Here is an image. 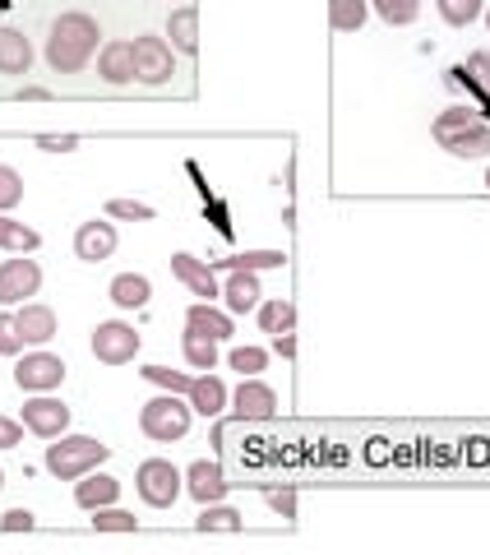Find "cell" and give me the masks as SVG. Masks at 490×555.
Segmentation results:
<instances>
[{
    "label": "cell",
    "mask_w": 490,
    "mask_h": 555,
    "mask_svg": "<svg viewBox=\"0 0 490 555\" xmlns=\"http://www.w3.org/2000/svg\"><path fill=\"white\" fill-rule=\"evenodd\" d=\"M134 524H139V518L130 509H116V505L93 509V528L98 532H134Z\"/></svg>",
    "instance_id": "cell-35"
},
{
    "label": "cell",
    "mask_w": 490,
    "mask_h": 555,
    "mask_svg": "<svg viewBox=\"0 0 490 555\" xmlns=\"http://www.w3.org/2000/svg\"><path fill=\"white\" fill-rule=\"evenodd\" d=\"M139 343L144 338H139L134 324H126V320H107V324L93 328V357L102 366H130L139 357Z\"/></svg>",
    "instance_id": "cell-5"
},
{
    "label": "cell",
    "mask_w": 490,
    "mask_h": 555,
    "mask_svg": "<svg viewBox=\"0 0 490 555\" xmlns=\"http://www.w3.org/2000/svg\"><path fill=\"white\" fill-rule=\"evenodd\" d=\"M486 28H490V5H486Z\"/></svg>",
    "instance_id": "cell-47"
},
{
    "label": "cell",
    "mask_w": 490,
    "mask_h": 555,
    "mask_svg": "<svg viewBox=\"0 0 490 555\" xmlns=\"http://www.w3.org/2000/svg\"><path fill=\"white\" fill-rule=\"evenodd\" d=\"M486 185H490V171H486Z\"/></svg>",
    "instance_id": "cell-48"
},
{
    "label": "cell",
    "mask_w": 490,
    "mask_h": 555,
    "mask_svg": "<svg viewBox=\"0 0 490 555\" xmlns=\"http://www.w3.org/2000/svg\"><path fill=\"white\" fill-rule=\"evenodd\" d=\"M167 38H171V51H181V56H195V51H199V10L195 5L171 10Z\"/></svg>",
    "instance_id": "cell-22"
},
{
    "label": "cell",
    "mask_w": 490,
    "mask_h": 555,
    "mask_svg": "<svg viewBox=\"0 0 490 555\" xmlns=\"http://www.w3.org/2000/svg\"><path fill=\"white\" fill-rule=\"evenodd\" d=\"M61 379H65V361L51 352H28L14 366V385L24 393H51V389H61Z\"/></svg>",
    "instance_id": "cell-8"
},
{
    "label": "cell",
    "mask_w": 490,
    "mask_h": 555,
    "mask_svg": "<svg viewBox=\"0 0 490 555\" xmlns=\"http://www.w3.org/2000/svg\"><path fill=\"white\" fill-rule=\"evenodd\" d=\"M273 343H278V352H283V357H296V338L292 334H278Z\"/></svg>",
    "instance_id": "cell-44"
},
{
    "label": "cell",
    "mask_w": 490,
    "mask_h": 555,
    "mask_svg": "<svg viewBox=\"0 0 490 555\" xmlns=\"http://www.w3.org/2000/svg\"><path fill=\"white\" fill-rule=\"evenodd\" d=\"M171 273L181 278V283L195 292V297H204V301H214V297H222V287H218V273L204 264V259H195V255H185V250H177L171 255Z\"/></svg>",
    "instance_id": "cell-14"
},
{
    "label": "cell",
    "mask_w": 490,
    "mask_h": 555,
    "mask_svg": "<svg viewBox=\"0 0 490 555\" xmlns=\"http://www.w3.org/2000/svg\"><path fill=\"white\" fill-rule=\"evenodd\" d=\"M227 361H232V371H241V379H245V375H259L269 366V352H265V347H236Z\"/></svg>",
    "instance_id": "cell-37"
},
{
    "label": "cell",
    "mask_w": 490,
    "mask_h": 555,
    "mask_svg": "<svg viewBox=\"0 0 490 555\" xmlns=\"http://www.w3.org/2000/svg\"><path fill=\"white\" fill-rule=\"evenodd\" d=\"M98 75L107 79V83H134V42H102L98 51Z\"/></svg>",
    "instance_id": "cell-16"
},
{
    "label": "cell",
    "mask_w": 490,
    "mask_h": 555,
    "mask_svg": "<svg viewBox=\"0 0 490 555\" xmlns=\"http://www.w3.org/2000/svg\"><path fill=\"white\" fill-rule=\"evenodd\" d=\"M107 297H112L120 310H144L149 297H153V283H149L144 273H116L112 287H107Z\"/></svg>",
    "instance_id": "cell-23"
},
{
    "label": "cell",
    "mask_w": 490,
    "mask_h": 555,
    "mask_svg": "<svg viewBox=\"0 0 490 555\" xmlns=\"http://www.w3.org/2000/svg\"><path fill=\"white\" fill-rule=\"evenodd\" d=\"M42 246V236L24 228L20 218H10V214H0V250H10V255H33Z\"/></svg>",
    "instance_id": "cell-25"
},
{
    "label": "cell",
    "mask_w": 490,
    "mask_h": 555,
    "mask_svg": "<svg viewBox=\"0 0 490 555\" xmlns=\"http://www.w3.org/2000/svg\"><path fill=\"white\" fill-rule=\"evenodd\" d=\"M20 199H24V177L14 167L0 163V214H10Z\"/></svg>",
    "instance_id": "cell-38"
},
{
    "label": "cell",
    "mask_w": 490,
    "mask_h": 555,
    "mask_svg": "<svg viewBox=\"0 0 490 555\" xmlns=\"http://www.w3.org/2000/svg\"><path fill=\"white\" fill-rule=\"evenodd\" d=\"M0 528H5V532H28L33 528V514L28 509H10V514H0Z\"/></svg>",
    "instance_id": "cell-43"
},
{
    "label": "cell",
    "mask_w": 490,
    "mask_h": 555,
    "mask_svg": "<svg viewBox=\"0 0 490 555\" xmlns=\"http://www.w3.org/2000/svg\"><path fill=\"white\" fill-rule=\"evenodd\" d=\"M116 250V228L112 222H79V232H75V259H83V264H102V259H112Z\"/></svg>",
    "instance_id": "cell-11"
},
{
    "label": "cell",
    "mask_w": 490,
    "mask_h": 555,
    "mask_svg": "<svg viewBox=\"0 0 490 555\" xmlns=\"http://www.w3.org/2000/svg\"><path fill=\"white\" fill-rule=\"evenodd\" d=\"M38 149H47V153H75L79 134H38Z\"/></svg>",
    "instance_id": "cell-40"
},
{
    "label": "cell",
    "mask_w": 490,
    "mask_h": 555,
    "mask_svg": "<svg viewBox=\"0 0 490 555\" xmlns=\"http://www.w3.org/2000/svg\"><path fill=\"white\" fill-rule=\"evenodd\" d=\"M24 430H33L38 440H56V436L69 430V408L61 403V398H51V393L28 398L24 403Z\"/></svg>",
    "instance_id": "cell-9"
},
{
    "label": "cell",
    "mask_w": 490,
    "mask_h": 555,
    "mask_svg": "<svg viewBox=\"0 0 490 555\" xmlns=\"http://www.w3.org/2000/svg\"><path fill=\"white\" fill-rule=\"evenodd\" d=\"M24 440V422H14V416H0V449H14Z\"/></svg>",
    "instance_id": "cell-41"
},
{
    "label": "cell",
    "mask_w": 490,
    "mask_h": 555,
    "mask_svg": "<svg viewBox=\"0 0 490 555\" xmlns=\"http://www.w3.org/2000/svg\"><path fill=\"white\" fill-rule=\"evenodd\" d=\"M28 65H33V42L20 28H0V75L20 79L28 75Z\"/></svg>",
    "instance_id": "cell-21"
},
{
    "label": "cell",
    "mask_w": 490,
    "mask_h": 555,
    "mask_svg": "<svg viewBox=\"0 0 490 555\" xmlns=\"http://www.w3.org/2000/svg\"><path fill=\"white\" fill-rule=\"evenodd\" d=\"M190 408L185 403V393H157L149 398L144 408H139V430L153 440V444H171V440H185V430H190Z\"/></svg>",
    "instance_id": "cell-3"
},
{
    "label": "cell",
    "mask_w": 490,
    "mask_h": 555,
    "mask_svg": "<svg viewBox=\"0 0 490 555\" xmlns=\"http://www.w3.org/2000/svg\"><path fill=\"white\" fill-rule=\"evenodd\" d=\"M181 357H185V366L190 371H214L218 366V343L214 338H204V334H190L185 328V338H181Z\"/></svg>",
    "instance_id": "cell-28"
},
{
    "label": "cell",
    "mask_w": 490,
    "mask_h": 555,
    "mask_svg": "<svg viewBox=\"0 0 490 555\" xmlns=\"http://www.w3.org/2000/svg\"><path fill=\"white\" fill-rule=\"evenodd\" d=\"M472 120H481V112H472V107H449V112H440V116H435V126H430L435 144L449 149V139H453V134H463Z\"/></svg>",
    "instance_id": "cell-29"
},
{
    "label": "cell",
    "mask_w": 490,
    "mask_h": 555,
    "mask_svg": "<svg viewBox=\"0 0 490 555\" xmlns=\"http://www.w3.org/2000/svg\"><path fill=\"white\" fill-rule=\"evenodd\" d=\"M227 486H232V481H227V473H222L214 459H195V463L185 467V491L195 495L199 505H214V500H222Z\"/></svg>",
    "instance_id": "cell-12"
},
{
    "label": "cell",
    "mask_w": 490,
    "mask_h": 555,
    "mask_svg": "<svg viewBox=\"0 0 490 555\" xmlns=\"http://www.w3.org/2000/svg\"><path fill=\"white\" fill-rule=\"evenodd\" d=\"M371 10L389 28H408V24H416V14H422V0H371Z\"/></svg>",
    "instance_id": "cell-31"
},
{
    "label": "cell",
    "mask_w": 490,
    "mask_h": 555,
    "mask_svg": "<svg viewBox=\"0 0 490 555\" xmlns=\"http://www.w3.org/2000/svg\"><path fill=\"white\" fill-rule=\"evenodd\" d=\"M435 10H440V20L449 28H467L486 14V0H435Z\"/></svg>",
    "instance_id": "cell-30"
},
{
    "label": "cell",
    "mask_w": 490,
    "mask_h": 555,
    "mask_svg": "<svg viewBox=\"0 0 490 555\" xmlns=\"http://www.w3.org/2000/svg\"><path fill=\"white\" fill-rule=\"evenodd\" d=\"M371 0H328V28L334 33H361Z\"/></svg>",
    "instance_id": "cell-26"
},
{
    "label": "cell",
    "mask_w": 490,
    "mask_h": 555,
    "mask_svg": "<svg viewBox=\"0 0 490 555\" xmlns=\"http://www.w3.org/2000/svg\"><path fill=\"white\" fill-rule=\"evenodd\" d=\"M171 75H177V51H171V42L153 38V33L134 38V79L139 83H167Z\"/></svg>",
    "instance_id": "cell-6"
},
{
    "label": "cell",
    "mask_w": 490,
    "mask_h": 555,
    "mask_svg": "<svg viewBox=\"0 0 490 555\" xmlns=\"http://www.w3.org/2000/svg\"><path fill=\"white\" fill-rule=\"evenodd\" d=\"M265 292H259V278L250 269H227V283H222V306L232 315H245V310H259Z\"/></svg>",
    "instance_id": "cell-15"
},
{
    "label": "cell",
    "mask_w": 490,
    "mask_h": 555,
    "mask_svg": "<svg viewBox=\"0 0 490 555\" xmlns=\"http://www.w3.org/2000/svg\"><path fill=\"white\" fill-rule=\"evenodd\" d=\"M107 218H120V222H153L157 214H153V204H144V199H112V204H107Z\"/></svg>",
    "instance_id": "cell-36"
},
{
    "label": "cell",
    "mask_w": 490,
    "mask_h": 555,
    "mask_svg": "<svg viewBox=\"0 0 490 555\" xmlns=\"http://www.w3.org/2000/svg\"><path fill=\"white\" fill-rule=\"evenodd\" d=\"M185 328L190 334H204V338H214V343H227L236 334V324H232V310H218L214 301H195L185 310Z\"/></svg>",
    "instance_id": "cell-13"
},
{
    "label": "cell",
    "mask_w": 490,
    "mask_h": 555,
    "mask_svg": "<svg viewBox=\"0 0 490 555\" xmlns=\"http://www.w3.org/2000/svg\"><path fill=\"white\" fill-rule=\"evenodd\" d=\"M24 352V334H20V320L10 310H0V357H20Z\"/></svg>",
    "instance_id": "cell-39"
},
{
    "label": "cell",
    "mask_w": 490,
    "mask_h": 555,
    "mask_svg": "<svg viewBox=\"0 0 490 555\" xmlns=\"http://www.w3.org/2000/svg\"><path fill=\"white\" fill-rule=\"evenodd\" d=\"M38 287H42L38 259L14 255V259L0 264V306H24L28 297H38Z\"/></svg>",
    "instance_id": "cell-7"
},
{
    "label": "cell",
    "mask_w": 490,
    "mask_h": 555,
    "mask_svg": "<svg viewBox=\"0 0 490 555\" xmlns=\"http://www.w3.org/2000/svg\"><path fill=\"white\" fill-rule=\"evenodd\" d=\"M481 112H486V116H490V98H486V102H481Z\"/></svg>",
    "instance_id": "cell-45"
},
{
    "label": "cell",
    "mask_w": 490,
    "mask_h": 555,
    "mask_svg": "<svg viewBox=\"0 0 490 555\" xmlns=\"http://www.w3.org/2000/svg\"><path fill=\"white\" fill-rule=\"evenodd\" d=\"M134 491H139V500H144L149 509H171L181 500V491H185V473L177 463H167V459H144L134 467Z\"/></svg>",
    "instance_id": "cell-4"
},
{
    "label": "cell",
    "mask_w": 490,
    "mask_h": 555,
    "mask_svg": "<svg viewBox=\"0 0 490 555\" xmlns=\"http://www.w3.org/2000/svg\"><path fill=\"white\" fill-rule=\"evenodd\" d=\"M199 532H241V514L227 509L222 500H214V505H204V514H199Z\"/></svg>",
    "instance_id": "cell-33"
},
{
    "label": "cell",
    "mask_w": 490,
    "mask_h": 555,
    "mask_svg": "<svg viewBox=\"0 0 490 555\" xmlns=\"http://www.w3.org/2000/svg\"><path fill=\"white\" fill-rule=\"evenodd\" d=\"M14 320H20V334L24 343H51L56 338V310L51 306H38V301H24L20 310H14Z\"/></svg>",
    "instance_id": "cell-20"
},
{
    "label": "cell",
    "mask_w": 490,
    "mask_h": 555,
    "mask_svg": "<svg viewBox=\"0 0 490 555\" xmlns=\"http://www.w3.org/2000/svg\"><path fill=\"white\" fill-rule=\"evenodd\" d=\"M112 459V444H102L93 436H56L47 444V473L56 481H79L83 473H93V467H102Z\"/></svg>",
    "instance_id": "cell-2"
},
{
    "label": "cell",
    "mask_w": 490,
    "mask_h": 555,
    "mask_svg": "<svg viewBox=\"0 0 490 555\" xmlns=\"http://www.w3.org/2000/svg\"><path fill=\"white\" fill-rule=\"evenodd\" d=\"M139 375H144L149 385L167 389V393H190V385H195V375H185V371H167V366H144Z\"/></svg>",
    "instance_id": "cell-34"
},
{
    "label": "cell",
    "mask_w": 490,
    "mask_h": 555,
    "mask_svg": "<svg viewBox=\"0 0 490 555\" xmlns=\"http://www.w3.org/2000/svg\"><path fill=\"white\" fill-rule=\"evenodd\" d=\"M222 269H250V273H259V269H283L287 264V255L283 250H245V255H232V259H218Z\"/></svg>",
    "instance_id": "cell-32"
},
{
    "label": "cell",
    "mask_w": 490,
    "mask_h": 555,
    "mask_svg": "<svg viewBox=\"0 0 490 555\" xmlns=\"http://www.w3.org/2000/svg\"><path fill=\"white\" fill-rule=\"evenodd\" d=\"M190 408H195L199 416H222L227 412V403H232V393H227V385H222V379L218 375H195V385H190Z\"/></svg>",
    "instance_id": "cell-19"
},
{
    "label": "cell",
    "mask_w": 490,
    "mask_h": 555,
    "mask_svg": "<svg viewBox=\"0 0 490 555\" xmlns=\"http://www.w3.org/2000/svg\"><path fill=\"white\" fill-rule=\"evenodd\" d=\"M116 495H120V481L116 477H107V473H83L79 481H75V505L79 509H102V505H116Z\"/></svg>",
    "instance_id": "cell-18"
},
{
    "label": "cell",
    "mask_w": 490,
    "mask_h": 555,
    "mask_svg": "<svg viewBox=\"0 0 490 555\" xmlns=\"http://www.w3.org/2000/svg\"><path fill=\"white\" fill-rule=\"evenodd\" d=\"M449 89H467V93H477L486 102L490 98V51H472L463 65H453L449 69Z\"/></svg>",
    "instance_id": "cell-17"
},
{
    "label": "cell",
    "mask_w": 490,
    "mask_h": 555,
    "mask_svg": "<svg viewBox=\"0 0 490 555\" xmlns=\"http://www.w3.org/2000/svg\"><path fill=\"white\" fill-rule=\"evenodd\" d=\"M259 328H265V334H292L296 328V306L292 301H283V297H273V301H259Z\"/></svg>",
    "instance_id": "cell-27"
},
{
    "label": "cell",
    "mask_w": 490,
    "mask_h": 555,
    "mask_svg": "<svg viewBox=\"0 0 490 555\" xmlns=\"http://www.w3.org/2000/svg\"><path fill=\"white\" fill-rule=\"evenodd\" d=\"M232 408H236L241 422H269V416L278 412V393L265 385V379L245 375V379H241V389L232 393Z\"/></svg>",
    "instance_id": "cell-10"
},
{
    "label": "cell",
    "mask_w": 490,
    "mask_h": 555,
    "mask_svg": "<svg viewBox=\"0 0 490 555\" xmlns=\"http://www.w3.org/2000/svg\"><path fill=\"white\" fill-rule=\"evenodd\" d=\"M444 153H453V158H467V163L472 158H490V120H472L463 134L449 139Z\"/></svg>",
    "instance_id": "cell-24"
},
{
    "label": "cell",
    "mask_w": 490,
    "mask_h": 555,
    "mask_svg": "<svg viewBox=\"0 0 490 555\" xmlns=\"http://www.w3.org/2000/svg\"><path fill=\"white\" fill-rule=\"evenodd\" d=\"M0 486H5V467H0Z\"/></svg>",
    "instance_id": "cell-46"
},
{
    "label": "cell",
    "mask_w": 490,
    "mask_h": 555,
    "mask_svg": "<svg viewBox=\"0 0 490 555\" xmlns=\"http://www.w3.org/2000/svg\"><path fill=\"white\" fill-rule=\"evenodd\" d=\"M269 509L283 518H296V491H269Z\"/></svg>",
    "instance_id": "cell-42"
},
{
    "label": "cell",
    "mask_w": 490,
    "mask_h": 555,
    "mask_svg": "<svg viewBox=\"0 0 490 555\" xmlns=\"http://www.w3.org/2000/svg\"><path fill=\"white\" fill-rule=\"evenodd\" d=\"M98 38H102V28L93 14H83V10L56 14L51 33H47V65L56 69V75H79V69H89Z\"/></svg>",
    "instance_id": "cell-1"
}]
</instances>
